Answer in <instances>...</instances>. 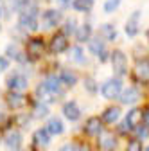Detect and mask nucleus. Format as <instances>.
I'll return each mask as SVG.
<instances>
[{
	"label": "nucleus",
	"instance_id": "nucleus-1",
	"mask_svg": "<svg viewBox=\"0 0 149 151\" xmlns=\"http://www.w3.org/2000/svg\"><path fill=\"white\" fill-rule=\"evenodd\" d=\"M47 52V43L43 42V38H38V36H32L27 40V47H25V54L29 61H38L42 60Z\"/></svg>",
	"mask_w": 149,
	"mask_h": 151
},
{
	"label": "nucleus",
	"instance_id": "nucleus-2",
	"mask_svg": "<svg viewBox=\"0 0 149 151\" xmlns=\"http://www.w3.org/2000/svg\"><path fill=\"white\" fill-rule=\"evenodd\" d=\"M99 92L101 96L108 101H113V99H119L120 92H122V81L119 78H111V79H106L101 86H99Z\"/></svg>",
	"mask_w": 149,
	"mask_h": 151
},
{
	"label": "nucleus",
	"instance_id": "nucleus-3",
	"mask_svg": "<svg viewBox=\"0 0 149 151\" xmlns=\"http://www.w3.org/2000/svg\"><path fill=\"white\" fill-rule=\"evenodd\" d=\"M110 63H111V68H113V74L115 78H122V76L128 74V56L122 52V50H113L110 56Z\"/></svg>",
	"mask_w": 149,
	"mask_h": 151
},
{
	"label": "nucleus",
	"instance_id": "nucleus-4",
	"mask_svg": "<svg viewBox=\"0 0 149 151\" xmlns=\"http://www.w3.org/2000/svg\"><path fill=\"white\" fill-rule=\"evenodd\" d=\"M6 86L9 88V92L24 93V90H27V86H29V81L22 72H11L6 78Z\"/></svg>",
	"mask_w": 149,
	"mask_h": 151
},
{
	"label": "nucleus",
	"instance_id": "nucleus-5",
	"mask_svg": "<svg viewBox=\"0 0 149 151\" xmlns=\"http://www.w3.org/2000/svg\"><path fill=\"white\" fill-rule=\"evenodd\" d=\"M70 49V45H68V36L65 34V32H56L52 38H50V42H49V50L52 52V54H63V52H67Z\"/></svg>",
	"mask_w": 149,
	"mask_h": 151
},
{
	"label": "nucleus",
	"instance_id": "nucleus-6",
	"mask_svg": "<svg viewBox=\"0 0 149 151\" xmlns=\"http://www.w3.org/2000/svg\"><path fill=\"white\" fill-rule=\"evenodd\" d=\"M42 27L43 29H52V27H58L63 22V14L59 9H45L42 13Z\"/></svg>",
	"mask_w": 149,
	"mask_h": 151
},
{
	"label": "nucleus",
	"instance_id": "nucleus-7",
	"mask_svg": "<svg viewBox=\"0 0 149 151\" xmlns=\"http://www.w3.org/2000/svg\"><path fill=\"white\" fill-rule=\"evenodd\" d=\"M140 18H142V11L140 9H137V11H133L131 14H129L128 22L124 25V32H126L128 38H135L140 32Z\"/></svg>",
	"mask_w": 149,
	"mask_h": 151
},
{
	"label": "nucleus",
	"instance_id": "nucleus-8",
	"mask_svg": "<svg viewBox=\"0 0 149 151\" xmlns=\"http://www.w3.org/2000/svg\"><path fill=\"white\" fill-rule=\"evenodd\" d=\"M40 18L32 14V13H20L18 14V25H20V29H25L29 32H36L40 29V24H38Z\"/></svg>",
	"mask_w": 149,
	"mask_h": 151
},
{
	"label": "nucleus",
	"instance_id": "nucleus-9",
	"mask_svg": "<svg viewBox=\"0 0 149 151\" xmlns=\"http://www.w3.org/2000/svg\"><path fill=\"white\" fill-rule=\"evenodd\" d=\"M49 144H50V135L47 133L45 128H40V129H36L34 133H32V146H34L32 149H36V151H47Z\"/></svg>",
	"mask_w": 149,
	"mask_h": 151
},
{
	"label": "nucleus",
	"instance_id": "nucleus-10",
	"mask_svg": "<svg viewBox=\"0 0 149 151\" xmlns=\"http://www.w3.org/2000/svg\"><path fill=\"white\" fill-rule=\"evenodd\" d=\"M6 58L11 61H16L18 65H27L29 63V58H27V54L18 47V43H9L7 49H6Z\"/></svg>",
	"mask_w": 149,
	"mask_h": 151
},
{
	"label": "nucleus",
	"instance_id": "nucleus-11",
	"mask_svg": "<svg viewBox=\"0 0 149 151\" xmlns=\"http://www.w3.org/2000/svg\"><path fill=\"white\" fill-rule=\"evenodd\" d=\"M61 113H63V117L67 121H70V122H76V121L81 119V108H79V104L76 101H67V103H63Z\"/></svg>",
	"mask_w": 149,
	"mask_h": 151
},
{
	"label": "nucleus",
	"instance_id": "nucleus-12",
	"mask_svg": "<svg viewBox=\"0 0 149 151\" xmlns=\"http://www.w3.org/2000/svg\"><path fill=\"white\" fill-rule=\"evenodd\" d=\"M119 101L120 104H128V106H133L140 101V90L135 88V86H128V88H122L120 96H119Z\"/></svg>",
	"mask_w": 149,
	"mask_h": 151
},
{
	"label": "nucleus",
	"instance_id": "nucleus-13",
	"mask_svg": "<svg viewBox=\"0 0 149 151\" xmlns=\"http://www.w3.org/2000/svg\"><path fill=\"white\" fill-rule=\"evenodd\" d=\"M83 129H85V135H88V137H99L102 133V121H101V117H88L85 126H83Z\"/></svg>",
	"mask_w": 149,
	"mask_h": 151
},
{
	"label": "nucleus",
	"instance_id": "nucleus-14",
	"mask_svg": "<svg viewBox=\"0 0 149 151\" xmlns=\"http://www.w3.org/2000/svg\"><path fill=\"white\" fill-rule=\"evenodd\" d=\"M101 151H115L117 149V137L111 131H102L97 139Z\"/></svg>",
	"mask_w": 149,
	"mask_h": 151
},
{
	"label": "nucleus",
	"instance_id": "nucleus-15",
	"mask_svg": "<svg viewBox=\"0 0 149 151\" xmlns=\"http://www.w3.org/2000/svg\"><path fill=\"white\" fill-rule=\"evenodd\" d=\"M142 117H144V110L138 108V106H133L131 110L128 111V115H126L124 122H126V126H128L129 129H135L137 126L142 124Z\"/></svg>",
	"mask_w": 149,
	"mask_h": 151
},
{
	"label": "nucleus",
	"instance_id": "nucleus-16",
	"mask_svg": "<svg viewBox=\"0 0 149 151\" xmlns=\"http://www.w3.org/2000/svg\"><path fill=\"white\" fill-rule=\"evenodd\" d=\"M4 99H6L7 108H11V110H20L27 103V97L24 96V93H18V92H7Z\"/></svg>",
	"mask_w": 149,
	"mask_h": 151
},
{
	"label": "nucleus",
	"instance_id": "nucleus-17",
	"mask_svg": "<svg viewBox=\"0 0 149 151\" xmlns=\"http://www.w3.org/2000/svg\"><path fill=\"white\" fill-rule=\"evenodd\" d=\"M4 142H6V147L9 151H20L22 149V142H24V135L18 129L9 131V133L6 135V139H4Z\"/></svg>",
	"mask_w": 149,
	"mask_h": 151
},
{
	"label": "nucleus",
	"instance_id": "nucleus-18",
	"mask_svg": "<svg viewBox=\"0 0 149 151\" xmlns=\"http://www.w3.org/2000/svg\"><path fill=\"white\" fill-rule=\"evenodd\" d=\"M119 119H120V108L115 106V104H111V106L104 108L102 113H101V121H102V124H115V122H119Z\"/></svg>",
	"mask_w": 149,
	"mask_h": 151
},
{
	"label": "nucleus",
	"instance_id": "nucleus-19",
	"mask_svg": "<svg viewBox=\"0 0 149 151\" xmlns=\"http://www.w3.org/2000/svg\"><path fill=\"white\" fill-rule=\"evenodd\" d=\"M45 129H47V133L50 137L63 135L65 133V126H63V122H61L59 117H49L47 122H45Z\"/></svg>",
	"mask_w": 149,
	"mask_h": 151
},
{
	"label": "nucleus",
	"instance_id": "nucleus-20",
	"mask_svg": "<svg viewBox=\"0 0 149 151\" xmlns=\"http://www.w3.org/2000/svg\"><path fill=\"white\" fill-rule=\"evenodd\" d=\"M133 76L138 81L147 83L149 81V61L147 60H138L133 67Z\"/></svg>",
	"mask_w": 149,
	"mask_h": 151
},
{
	"label": "nucleus",
	"instance_id": "nucleus-21",
	"mask_svg": "<svg viewBox=\"0 0 149 151\" xmlns=\"http://www.w3.org/2000/svg\"><path fill=\"white\" fill-rule=\"evenodd\" d=\"M52 93H54V96L56 97H59V96H63V90H61V81H59V78H58V76H56V74H49L47 76V78L42 81Z\"/></svg>",
	"mask_w": 149,
	"mask_h": 151
},
{
	"label": "nucleus",
	"instance_id": "nucleus-22",
	"mask_svg": "<svg viewBox=\"0 0 149 151\" xmlns=\"http://www.w3.org/2000/svg\"><path fill=\"white\" fill-rule=\"evenodd\" d=\"M68 58L72 63H76L79 67H85L86 65V56H85V50L81 45H74L68 49Z\"/></svg>",
	"mask_w": 149,
	"mask_h": 151
},
{
	"label": "nucleus",
	"instance_id": "nucleus-23",
	"mask_svg": "<svg viewBox=\"0 0 149 151\" xmlns=\"http://www.w3.org/2000/svg\"><path fill=\"white\" fill-rule=\"evenodd\" d=\"M36 99H38L40 103H45V104H52L58 97H56L43 83H40L38 86H36Z\"/></svg>",
	"mask_w": 149,
	"mask_h": 151
},
{
	"label": "nucleus",
	"instance_id": "nucleus-24",
	"mask_svg": "<svg viewBox=\"0 0 149 151\" xmlns=\"http://www.w3.org/2000/svg\"><path fill=\"white\" fill-rule=\"evenodd\" d=\"M49 111H50L49 104L38 101V103H34V104H32V108H31V115H32L34 121H42V119H47Z\"/></svg>",
	"mask_w": 149,
	"mask_h": 151
},
{
	"label": "nucleus",
	"instance_id": "nucleus-25",
	"mask_svg": "<svg viewBox=\"0 0 149 151\" xmlns=\"http://www.w3.org/2000/svg\"><path fill=\"white\" fill-rule=\"evenodd\" d=\"M88 50H90V54H94V56H99L102 54V52H106L108 49H106V43H104V40L101 36H97V38H92V40L88 42Z\"/></svg>",
	"mask_w": 149,
	"mask_h": 151
},
{
	"label": "nucleus",
	"instance_id": "nucleus-26",
	"mask_svg": "<svg viewBox=\"0 0 149 151\" xmlns=\"http://www.w3.org/2000/svg\"><path fill=\"white\" fill-rule=\"evenodd\" d=\"M99 31H101V38H104L108 42H115L119 38V31L113 24H102L99 27Z\"/></svg>",
	"mask_w": 149,
	"mask_h": 151
},
{
	"label": "nucleus",
	"instance_id": "nucleus-27",
	"mask_svg": "<svg viewBox=\"0 0 149 151\" xmlns=\"http://www.w3.org/2000/svg\"><path fill=\"white\" fill-rule=\"evenodd\" d=\"M74 36H76V40L79 43H88L92 40V25L90 24H81Z\"/></svg>",
	"mask_w": 149,
	"mask_h": 151
},
{
	"label": "nucleus",
	"instance_id": "nucleus-28",
	"mask_svg": "<svg viewBox=\"0 0 149 151\" xmlns=\"http://www.w3.org/2000/svg\"><path fill=\"white\" fill-rule=\"evenodd\" d=\"M58 78L63 85L67 86H76L77 85V74L74 70H68V68H61V72L58 74Z\"/></svg>",
	"mask_w": 149,
	"mask_h": 151
},
{
	"label": "nucleus",
	"instance_id": "nucleus-29",
	"mask_svg": "<svg viewBox=\"0 0 149 151\" xmlns=\"http://www.w3.org/2000/svg\"><path fill=\"white\" fill-rule=\"evenodd\" d=\"M72 9L77 11V13H88V11L94 9V0H74Z\"/></svg>",
	"mask_w": 149,
	"mask_h": 151
},
{
	"label": "nucleus",
	"instance_id": "nucleus-30",
	"mask_svg": "<svg viewBox=\"0 0 149 151\" xmlns=\"http://www.w3.org/2000/svg\"><path fill=\"white\" fill-rule=\"evenodd\" d=\"M77 20L76 18H65V22H63V32L68 36V34H76V31H77Z\"/></svg>",
	"mask_w": 149,
	"mask_h": 151
},
{
	"label": "nucleus",
	"instance_id": "nucleus-31",
	"mask_svg": "<svg viewBox=\"0 0 149 151\" xmlns=\"http://www.w3.org/2000/svg\"><path fill=\"white\" fill-rule=\"evenodd\" d=\"M85 90L90 93V96H94V93H97L99 86H97V81L94 76H88V78H85Z\"/></svg>",
	"mask_w": 149,
	"mask_h": 151
},
{
	"label": "nucleus",
	"instance_id": "nucleus-32",
	"mask_svg": "<svg viewBox=\"0 0 149 151\" xmlns=\"http://www.w3.org/2000/svg\"><path fill=\"white\" fill-rule=\"evenodd\" d=\"M122 4V0H104V4H102V11L104 13H115Z\"/></svg>",
	"mask_w": 149,
	"mask_h": 151
},
{
	"label": "nucleus",
	"instance_id": "nucleus-33",
	"mask_svg": "<svg viewBox=\"0 0 149 151\" xmlns=\"http://www.w3.org/2000/svg\"><path fill=\"white\" fill-rule=\"evenodd\" d=\"M135 135H137L138 140H145V139H149V128H147L145 124L137 126V128H135Z\"/></svg>",
	"mask_w": 149,
	"mask_h": 151
},
{
	"label": "nucleus",
	"instance_id": "nucleus-34",
	"mask_svg": "<svg viewBox=\"0 0 149 151\" xmlns=\"http://www.w3.org/2000/svg\"><path fill=\"white\" fill-rule=\"evenodd\" d=\"M126 151H144V147H142V144H140L138 139H131V140L128 142Z\"/></svg>",
	"mask_w": 149,
	"mask_h": 151
},
{
	"label": "nucleus",
	"instance_id": "nucleus-35",
	"mask_svg": "<svg viewBox=\"0 0 149 151\" xmlns=\"http://www.w3.org/2000/svg\"><path fill=\"white\" fill-rule=\"evenodd\" d=\"M58 151H79V147L74 144V142H67V144H63Z\"/></svg>",
	"mask_w": 149,
	"mask_h": 151
},
{
	"label": "nucleus",
	"instance_id": "nucleus-36",
	"mask_svg": "<svg viewBox=\"0 0 149 151\" xmlns=\"http://www.w3.org/2000/svg\"><path fill=\"white\" fill-rule=\"evenodd\" d=\"M7 68H9V60L6 56H0V74H4Z\"/></svg>",
	"mask_w": 149,
	"mask_h": 151
},
{
	"label": "nucleus",
	"instance_id": "nucleus-37",
	"mask_svg": "<svg viewBox=\"0 0 149 151\" xmlns=\"http://www.w3.org/2000/svg\"><path fill=\"white\" fill-rule=\"evenodd\" d=\"M142 122L149 128V108H144V117H142Z\"/></svg>",
	"mask_w": 149,
	"mask_h": 151
},
{
	"label": "nucleus",
	"instance_id": "nucleus-38",
	"mask_svg": "<svg viewBox=\"0 0 149 151\" xmlns=\"http://www.w3.org/2000/svg\"><path fill=\"white\" fill-rule=\"evenodd\" d=\"M59 2H61V4H65V6H67V4H72V2H74V0H59Z\"/></svg>",
	"mask_w": 149,
	"mask_h": 151
},
{
	"label": "nucleus",
	"instance_id": "nucleus-39",
	"mask_svg": "<svg viewBox=\"0 0 149 151\" xmlns=\"http://www.w3.org/2000/svg\"><path fill=\"white\" fill-rule=\"evenodd\" d=\"M79 151H90V147H88V146H81Z\"/></svg>",
	"mask_w": 149,
	"mask_h": 151
},
{
	"label": "nucleus",
	"instance_id": "nucleus-40",
	"mask_svg": "<svg viewBox=\"0 0 149 151\" xmlns=\"http://www.w3.org/2000/svg\"><path fill=\"white\" fill-rule=\"evenodd\" d=\"M4 119H6V117H4V111H2V110H0V122H2Z\"/></svg>",
	"mask_w": 149,
	"mask_h": 151
},
{
	"label": "nucleus",
	"instance_id": "nucleus-41",
	"mask_svg": "<svg viewBox=\"0 0 149 151\" xmlns=\"http://www.w3.org/2000/svg\"><path fill=\"white\" fill-rule=\"evenodd\" d=\"M145 38H147V40H149V29L145 31Z\"/></svg>",
	"mask_w": 149,
	"mask_h": 151
},
{
	"label": "nucleus",
	"instance_id": "nucleus-42",
	"mask_svg": "<svg viewBox=\"0 0 149 151\" xmlns=\"http://www.w3.org/2000/svg\"><path fill=\"white\" fill-rule=\"evenodd\" d=\"M0 18H2V7H0Z\"/></svg>",
	"mask_w": 149,
	"mask_h": 151
},
{
	"label": "nucleus",
	"instance_id": "nucleus-43",
	"mask_svg": "<svg viewBox=\"0 0 149 151\" xmlns=\"http://www.w3.org/2000/svg\"><path fill=\"white\" fill-rule=\"evenodd\" d=\"M144 151H149V146H147V147H145V149H144Z\"/></svg>",
	"mask_w": 149,
	"mask_h": 151
},
{
	"label": "nucleus",
	"instance_id": "nucleus-44",
	"mask_svg": "<svg viewBox=\"0 0 149 151\" xmlns=\"http://www.w3.org/2000/svg\"><path fill=\"white\" fill-rule=\"evenodd\" d=\"M31 151H36V149H31Z\"/></svg>",
	"mask_w": 149,
	"mask_h": 151
},
{
	"label": "nucleus",
	"instance_id": "nucleus-45",
	"mask_svg": "<svg viewBox=\"0 0 149 151\" xmlns=\"http://www.w3.org/2000/svg\"><path fill=\"white\" fill-rule=\"evenodd\" d=\"M0 31H2V27H0Z\"/></svg>",
	"mask_w": 149,
	"mask_h": 151
}]
</instances>
